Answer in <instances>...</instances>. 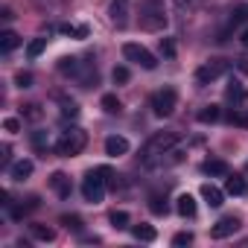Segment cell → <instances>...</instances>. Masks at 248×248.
<instances>
[{
  "label": "cell",
  "instance_id": "1",
  "mask_svg": "<svg viewBox=\"0 0 248 248\" xmlns=\"http://www.w3.org/2000/svg\"><path fill=\"white\" fill-rule=\"evenodd\" d=\"M170 24L164 0H140V27L149 32H164Z\"/></svg>",
  "mask_w": 248,
  "mask_h": 248
},
{
  "label": "cell",
  "instance_id": "2",
  "mask_svg": "<svg viewBox=\"0 0 248 248\" xmlns=\"http://www.w3.org/2000/svg\"><path fill=\"white\" fill-rule=\"evenodd\" d=\"M108 178H111V170H108V167H96V170H91V172L82 178V196H85V202L99 204V202L105 199Z\"/></svg>",
  "mask_w": 248,
  "mask_h": 248
},
{
  "label": "cell",
  "instance_id": "3",
  "mask_svg": "<svg viewBox=\"0 0 248 248\" xmlns=\"http://www.w3.org/2000/svg\"><path fill=\"white\" fill-rule=\"evenodd\" d=\"M85 146H88V135H85V129H79V126L64 129V132L59 135V140H56V152H59L62 158H76Z\"/></svg>",
  "mask_w": 248,
  "mask_h": 248
},
{
  "label": "cell",
  "instance_id": "4",
  "mask_svg": "<svg viewBox=\"0 0 248 248\" xmlns=\"http://www.w3.org/2000/svg\"><path fill=\"white\" fill-rule=\"evenodd\" d=\"M178 143H181V135H175V132H155V135L143 143V149H140V161L146 164V161H152V158L164 155L167 149L178 146Z\"/></svg>",
  "mask_w": 248,
  "mask_h": 248
},
{
  "label": "cell",
  "instance_id": "5",
  "mask_svg": "<svg viewBox=\"0 0 248 248\" xmlns=\"http://www.w3.org/2000/svg\"><path fill=\"white\" fill-rule=\"evenodd\" d=\"M231 70V62L228 59H210V62H204L199 70H196V85H210V82H216V79H222L225 73Z\"/></svg>",
  "mask_w": 248,
  "mask_h": 248
},
{
  "label": "cell",
  "instance_id": "6",
  "mask_svg": "<svg viewBox=\"0 0 248 248\" xmlns=\"http://www.w3.org/2000/svg\"><path fill=\"white\" fill-rule=\"evenodd\" d=\"M123 56H126L129 62H135V64H140L143 70H155L158 67V59L143 44H138V41H126V44H123Z\"/></svg>",
  "mask_w": 248,
  "mask_h": 248
},
{
  "label": "cell",
  "instance_id": "7",
  "mask_svg": "<svg viewBox=\"0 0 248 248\" xmlns=\"http://www.w3.org/2000/svg\"><path fill=\"white\" fill-rule=\"evenodd\" d=\"M175 105H178L175 88H161V91L152 93V111H155L158 117H170V114L175 111Z\"/></svg>",
  "mask_w": 248,
  "mask_h": 248
},
{
  "label": "cell",
  "instance_id": "8",
  "mask_svg": "<svg viewBox=\"0 0 248 248\" xmlns=\"http://www.w3.org/2000/svg\"><path fill=\"white\" fill-rule=\"evenodd\" d=\"M184 161V146L178 143V146H172V149H167L164 155H158V158H152V161H146L143 167H149V170H170V167H175V164H181Z\"/></svg>",
  "mask_w": 248,
  "mask_h": 248
},
{
  "label": "cell",
  "instance_id": "9",
  "mask_svg": "<svg viewBox=\"0 0 248 248\" xmlns=\"http://www.w3.org/2000/svg\"><path fill=\"white\" fill-rule=\"evenodd\" d=\"M239 225H242V222H239V216H222V219H219V222L210 228V236H213V239L233 236V233L239 231Z\"/></svg>",
  "mask_w": 248,
  "mask_h": 248
},
{
  "label": "cell",
  "instance_id": "10",
  "mask_svg": "<svg viewBox=\"0 0 248 248\" xmlns=\"http://www.w3.org/2000/svg\"><path fill=\"white\" fill-rule=\"evenodd\" d=\"M225 99H228L233 108L245 105V102H248V91H245V85H242V82H236V79H231V82H228V88H225Z\"/></svg>",
  "mask_w": 248,
  "mask_h": 248
},
{
  "label": "cell",
  "instance_id": "11",
  "mask_svg": "<svg viewBox=\"0 0 248 248\" xmlns=\"http://www.w3.org/2000/svg\"><path fill=\"white\" fill-rule=\"evenodd\" d=\"M126 152H129V140L123 138V135H111V138L105 140V155L120 158V155H126Z\"/></svg>",
  "mask_w": 248,
  "mask_h": 248
},
{
  "label": "cell",
  "instance_id": "12",
  "mask_svg": "<svg viewBox=\"0 0 248 248\" xmlns=\"http://www.w3.org/2000/svg\"><path fill=\"white\" fill-rule=\"evenodd\" d=\"M111 21L117 27L129 24V0H111Z\"/></svg>",
  "mask_w": 248,
  "mask_h": 248
},
{
  "label": "cell",
  "instance_id": "13",
  "mask_svg": "<svg viewBox=\"0 0 248 248\" xmlns=\"http://www.w3.org/2000/svg\"><path fill=\"white\" fill-rule=\"evenodd\" d=\"M30 175H32V161H27V158H24V161H15V164L9 167V178H12V181H27Z\"/></svg>",
  "mask_w": 248,
  "mask_h": 248
},
{
  "label": "cell",
  "instance_id": "14",
  "mask_svg": "<svg viewBox=\"0 0 248 248\" xmlns=\"http://www.w3.org/2000/svg\"><path fill=\"white\" fill-rule=\"evenodd\" d=\"M50 187L59 193V199H70V178L64 172H53L50 175Z\"/></svg>",
  "mask_w": 248,
  "mask_h": 248
},
{
  "label": "cell",
  "instance_id": "15",
  "mask_svg": "<svg viewBox=\"0 0 248 248\" xmlns=\"http://www.w3.org/2000/svg\"><path fill=\"white\" fill-rule=\"evenodd\" d=\"M202 199H204L210 207H222V204H225V193H222L219 187H213V184H204V187H202Z\"/></svg>",
  "mask_w": 248,
  "mask_h": 248
},
{
  "label": "cell",
  "instance_id": "16",
  "mask_svg": "<svg viewBox=\"0 0 248 248\" xmlns=\"http://www.w3.org/2000/svg\"><path fill=\"white\" fill-rule=\"evenodd\" d=\"M207 175H213V178H228V164L225 161H219V158H210V161H204V167H202Z\"/></svg>",
  "mask_w": 248,
  "mask_h": 248
},
{
  "label": "cell",
  "instance_id": "17",
  "mask_svg": "<svg viewBox=\"0 0 248 248\" xmlns=\"http://www.w3.org/2000/svg\"><path fill=\"white\" fill-rule=\"evenodd\" d=\"M225 193H231V196H245V193H248V184H245V178H242V175H231V172H228Z\"/></svg>",
  "mask_w": 248,
  "mask_h": 248
},
{
  "label": "cell",
  "instance_id": "18",
  "mask_svg": "<svg viewBox=\"0 0 248 248\" xmlns=\"http://www.w3.org/2000/svg\"><path fill=\"white\" fill-rule=\"evenodd\" d=\"M82 67H85V64H82L79 59H73V56H67V59L59 62V70H62L64 76H82Z\"/></svg>",
  "mask_w": 248,
  "mask_h": 248
},
{
  "label": "cell",
  "instance_id": "19",
  "mask_svg": "<svg viewBox=\"0 0 248 248\" xmlns=\"http://www.w3.org/2000/svg\"><path fill=\"white\" fill-rule=\"evenodd\" d=\"M175 207H178V213H181L184 219H193V216H196V199H193L190 193L178 196V204H175Z\"/></svg>",
  "mask_w": 248,
  "mask_h": 248
},
{
  "label": "cell",
  "instance_id": "20",
  "mask_svg": "<svg viewBox=\"0 0 248 248\" xmlns=\"http://www.w3.org/2000/svg\"><path fill=\"white\" fill-rule=\"evenodd\" d=\"M15 47H21V35H18V32H12V30L0 32V50H3V53H12Z\"/></svg>",
  "mask_w": 248,
  "mask_h": 248
},
{
  "label": "cell",
  "instance_id": "21",
  "mask_svg": "<svg viewBox=\"0 0 248 248\" xmlns=\"http://www.w3.org/2000/svg\"><path fill=\"white\" fill-rule=\"evenodd\" d=\"M132 233H135V239H140V242H155V236H158V231L152 228V225H132Z\"/></svg>",
  "mask_w": 248,
  "mask_h": 248
},
{
  "label": "cell",
  "instance_id": "22",
  "mask_svg": "<svg viewBox=\"0 0 248 248\" xmlns=\"http://www.w3.org/2000/svg\"><path fill=\"white\" fill-rule=\"evenodd\" d=\"M219 117H222V108L219 105H204L199 111V123H216Z\"/></svg>",
  "mask_w": 248,
  "mask_h": 248
},
{
  "label": "cell",
  "instance_id": "23",
  "mask_svg": "<svg viewBox=\"0 0 248 248\" xmlns=\"http://www.w3.org/2000/svg\"><path fill=\"white\" fill-rule=\"evenodd\" d=\"M30 233H32V239H38V242H53V228H44V225H30Z\"/></svg>",
  "mask_w": 248,
  "mask_h": 248
},
{
  "label": "cell",
  "instance_id": "24",
  "mask_svg": "<svg viewBox=\"0 0 248 248\" xmlns=\"http://www.w3.org/2000/svg\"><path fill=\"white\" fill-rule=\"evenodd\" d=\"M111 225H114L117 231H123V228L132 225V216H129L126 210H114V213H111Z\"/></svg>",
  "mask_w": 248,
  "mask_h": 248
},
{
  "label": "cell",
  "instance_id": "25",
  "mask_svg": "<svg viewBox=\"0 0 248 248\" xmlns=\"http://www.w3.org/2000/svg\"><path fill=\"white\" fill-rule=\"evenodd\" d=\"M62 35H70V38H88V27H73V24H62L59 27Z\"/></svg>",
  "mask_w": 248,
  "mask_h": 248
},
{
  "label": "cell",
  "instance_id": "26",
  "mask_svg": "<svg viewBox=\"0 0 248 248\" xmlns=\"http://www.w3.org/2000/svg\"><path fill=\"white\" fill-rule=\"evenodd\" d=\"M44 50H47V38H32V41L27 44V56H30V59H38Z\"/></svg>",
  "mask_w": 248,
  "mask_h": 248
},
{
  "label": "cell",
  "instance_id": "27",
  "mask_svg": "<svg viewBox=\"0 0 248 248\" xmlns=\"http://www.w3.org/2000/svg\"><path fill=\"white\" fill-rule=\"evenodd\" d=\"M149 210L158 213V216H164V213H167V199H164L161 193H152V199H149Z\"/></svg>",
  "mask_w": 248,
  "mask_h": 248
},
{
  "label": "cell",
  "instance_id": "28",
  "mask_svg": "<svg viewBox=\"0 0 248 248\" xmlns=\"http://www.w3.org/2000/svg\"><path fill=\"white\" fill-rule=\"evenodd\" d=\"M102 108H105L108 114H120V111H123V105H120V99H117L114 93H105V96H102Z\"/></svg>",
  "mask_w": 248,
  "mask_h": 248
},
{
  "label": "cell",
  "instance_id": "29",
  "mask_svg": "<svg viewBox=\"0 0 248 248\" xmlns=\"http://www.w3.org/2000/svg\"><path fill=\"white\" fill-rule=\"evenodd\" d=\"M32 146H35L38 152H44V149L50 146V138H47V132H41V129H35V132H32Z\"/></svg>",
  "mask_w": 248,
  "mask_h": 248
},
{
  "label": "cell",
  "instance_id": "30",
  "mask_svg": "<svg viewBox=\"0 0 248 248\" xmlns=\"http://www.w3.org/2000/svg\"><path fill=\"white\" fill-rule=\"evenodd\" d=\"M231 24H248V6H245V3L233 6V12H231Z\"/></svg>",
  "mask_w": 248,
  "mask_h": 248
},
{
  "label": "cell",
  "instance_id": "31",
  "mask_svg": "<svg viewBox=\"0 0 248 248\" xmlns=\"http://www.w3.org/2000/svg\"><path fill=\"white\" fill-rule=\"evenodd\" d=\"M59 102H62V114H64V117H70V120L79 117V105H76L73 99H64V96H62Z\"/></svg>",
  "mask_w": 248,
  "mask_h": 248
},
{
  "label": "cell",
  "instance_id": "32",
  "mask_svg": "<svg viewBox=\"0 0 248 248\" xmlns=\"http://www.w3.org/2000/svg\"><path fill=\"white\" fill-rule=\"evenodd\" d=\"M111 79H114L117 85H126V82H129V67H123V64H120V67H114Z\"/></svg>",
  "mask_w": 248,
  "mask_h": 248
},
{
  "label": "cell",
  "instance_id": "33",
  "mask_svg": "<svg viewBox=\"0 0 248 248\" xmlns=\"http://www.w3.org/2000/svg\"><path fill=\"white\" fill-rule=\"evenodd\" d=\"M161 56H167V59L175 56V44H172V38H161Z\"/></svg>",
  "mask_w": 248,
  "mask_h": 248
},
{
  "label": "cell",
  "instance_id": "34",
  "mask_svg": "<svg viewBox=\"0 0 248 248\" xmlns=\"http://www.w3.org/2000/svg\"><path fill=\"white\" fill-rule=\"evenodd\" d=\"M3 129H6L9 135H15V132H21V120H15V117H9V120H3Z\"/></svg>",
  "mask_w": 248,
  "mask_h": 248
},
{
  "label": "cell",
  "instance_id": "35",
  "mask_svg": "<svg viewBox=\"0 0 248 248\" xmlns=\"http://www.w3.org/2000/svg\"><path fill=\"white\" fill-rule=\"evenodd\" d=\"M15 85H18V88H30V85H32V73H18V76H15Z\"/></svg>",
  "mask_w": 248,
  "mask_h": 248
},
{
  "label": "cell",
  "instance_id": "36",
  "mask_svg": "<svg viewBox=\"0 0 248 248\" xmlns=\"http://www.w3.org/2000/svg\"><path fill=\"white\" fill-rule=\"evenodd\" d=\"M62 222H64L67 228H73V231H82V219H79V216H62Z\"/></svg>",
  "mask_w": 248,
  "mask_h": 248
},
{
  "label": "cell",
  "instance_id": "37",
  "mask_svg": "<svg viewBox=\"0 0 248 248\" xmlns=\"http://www.w3.org/2000/svg\"><path fill=\"white\" fill-rule=\"evenodd\" d=\"M193 242V233H175L172 236V245H190Z\"/></svg>",
  "mask_w": 248,
  "mask_h": 248
},
{
  "label": "cell",
  "instance_id": "38",
  "mask_svg": "<svg viewBox=\"0 0 248 248\" xmlns=\"http://www.w3.org/2000/svg\"><path fill=\"white\" fill-rule=\"evenodd\" d=\"M196 3H199V0H175V6H178V12H184V9L190 12V9H193Z\"/></svg>",
  "mask_w": 248,
  "mask_h": 248
},
{
  "label": "cell",
  "instance_id": "39",
  "mask_svg": "<svg viewBox=\"0 0 248 248\" xmlns=\"http://www.w3.org/2000/svg\"><path fill=\"white\" fill-rule=\"evenodd\" d=\"M24 108H27L24 114H27L30 120H38V117H41V111H38V105H24Z\"/></svg>",
  "mask_w": 248,
  "mask_h": 248
},
{
  "label": "cell",
  "instance_id": "40",
  "mask_svg": "<svg viewBox=\"0 0 248 248\" xmlns=\"http://www.w3.org/2000/svg\"><path fill=\"white\" fill-rule=\"evenodd\" d=\"M239 44H242V47H248V30H245L242 35H239Z\"/></svg>",
  "mask_w": 248,
  "mask_h": 248
},
{
  "label": "cell",
  "instance_id": "41",
  "mask_svg": "<svg viewBox=\"0 0 248 248\" xmlns=\"http://www.w3.org/2000/svg\"><path fill=\"white\" fill-rule=\"evenodd\" d=\"M239 67H242V70L248 73V59H242V62H239Z\"/></svg>",
  "mask_w": 248,
  "mask_h": 248
}]
</instances>
